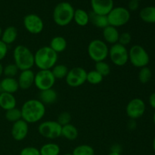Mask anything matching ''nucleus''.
<instances>
[{"mask_svg":"<svg viewBox=\"0 0 155 155\" xmlns=\"http://www.w3.org/2000/svg\"><path fill=\"white\" fill-rule=\"evenodd\" d=\"M22 119L27 124H35L40 121L45 114V105L39 99H29L21 108Z\"/></svg>","mask_w":155,"mask_h":155,"instance_id":"nucleus-1","label":"nucleus"},{"mask_svg":"<svg viewBox=\"0 0 155 155\" xmlns=\"http://www.w3.org/2000/svg\"><path fill=\"white\" fill-rule=\"evenodd\" d=\"M58 54L49 46L39 48L34 54V65L39 70H51L57 64Z\"/></svg>","mask_w":155,"mask_h":155,"instance_id":"nucleus-2","label":"nucleus"},{"mask_svg":"<svg viewBox=\"0 0 155 155\" xmlns=\"http://www.w3.org/2000/svg\"><path fill=\"white\" fill-rule=\"evenodd\" d=\"M13 58L19 71L30 70L34 66V54L25 45H17L13 51Z\"/></svg>","mask_w":155,"mask_h":155,"instance_id":"nucleus-3","label":"nucleus"},{"mask_svg":"<svg viewBox=\"0 0 155 155\" xmlns=\"http://www.w3.org/2000/svg\"><path fill=\"white\" fill-rule=\"evenodd\" d=\"M74 11L75 9L70 2H59L53 10V21L59 27L69 25L74 20Z\"/></svg>","mask_w":155,"mask_h":155,"instance_id":"nucleus-4","label":"nucleus"},{"mask_svg":"<svg viewBox=\"0 0 155 155\" xmlns=\"http://www.w3.org/2000/svg\"><path fill=\"white\" fill-rule=\"evenodd\" d=\"M88 54L93 61H103L108 57L107 44L101 39H93L89 42L87 48Z\"/></svg>","mask_w":155,"mask_h":155,"instance_id":"nucleus-5","label":"nucleus"},{"mask_svg":"<svg viewBox=\"0 0 155 155\" xmlns=\"http://www.w3.org/2000/svg\"><path fill=\"white\" fill-rule=\"evenodd\" d=\"M129 61L137 68L147 67L150 62V56L145 48L140 45H134L129 50Z\"/></svg>","mask_w":155,"mask_h":155,"instance_id":"nucleus-6","label":"nucleus"},{"mask_svg":"<svg viewBox=\"0 0 155 155\" xmlns=\"http://www.w3.org/2000/svg\"><path fill=\"white\" fill-rule=\"evenodd\" d=\"M108 24L116 28L126 25L130 20V12L124 7H114L107 15Z\"/></svg>","mask_w":155,"mask_h":155,"instance_id":"nucleus-7","label":"nucleus"},{"mask_svg":"<svg viewBox=\"0 0 155 155\" xmlns=\"http://www.w3.org/2000/svg\"><path fill=\"white\" fill-rule=\"evenodd\" d=\"M108 57L116 66H124L129 61V51L126 46L117 42L109 48Z\"/></svg>","mask_w":155,"mask_h":155,"instance_id":"nucleus-8","label":"nucleus"},{"mask_svg":"<svg viewBox=\"0 0 155 155\" xmlns=\"http://www.w3.org/2000/svg\"><path fill=\"white\" fill-rule=\"evenodd\" d=\"M62 127L54 120H46L41 123L38 132L42 137L48 139H55L61 136Z\"/></svg>","mask_w":155,"mask_h":155,"instance_id":"nucleus-9","label":"nucleus"},{"mask_svg":"<svg viewBox=\"0 0 155 155\" xmlns=\"http://www.w3.org/2000/svg\"><path fill=\"white\" fill-rule=\"evenodd\" d=\"M56 81L51 70H39L35 74L34 85L39 90H46L53 88Z\"/></svg>","mask_w":155,"mask_h":155,"instance_id":"nucleus-10","label":"nucleus"},{"mask_svg":"<svg viewBox=\"0 0 155 155\" xmlns=\"http://www.w3.org/2000/svg\"><path fill=\"white\" fill-rule=\"evenodd\" d=\"M87 71L81 67H75L69 70L65 80L67 84L73 88L79 87L86 82Z\"/></svg>","mask_w":155,"mask_h":155,"instance_id":"nucleus-11","label":"nucleus"},{"mask_svg":"<svg viewBox=\"0 0 155 155\" xmlns=\"http://www.w3.org/2000/svg\"><path fill=\"white\" fill-rule=\"evenodd\" d=\"M146 110L145 101L139 98L130 100L126 107V113L130 119L137 120L142 117Z\"/></svg>","mask_w":155,"mask_h":155,"instance_id":"nucleus-12","label":"nucleus"},{"mask_svg":"<svg viewBox=\"0 0 155 155\" xmlns=\"http://www.w3.org/2000/svg\"><path fill=\"white\" fill-rule=\"evenodd\" d=\"M23 24L26 30L31 34H39L44 29L43 21L36 14L26 15L23 20Z\"/></svg>","mask_w":155,"mask_h":155,"instance_id":"nucleus-13","label":"nucleus"},{"mask_svg":"<svg viewBox=\"0 0 155 155\" xmlns=\"http://www.w3.org/2000/svg\"><path fill=\"white\" fill-rule=\"evenodd\" d=\"M29 133V125L26 121L21 119L13 123L11 134L15 141L21 142L27 136Z\"/></svg>","mask_w":155,"mask_h":155,"instance_id":"nucleus-14","label":"nucleus"},{"mask_svg":"<svg viewBox=\"0 0 155 155\" xmlns=\"http://www.w3.org/2000/svg\"><path fill=\"white\" fill-rule=\"evenodd\" d=\"M93 13L100 15H107L114 8V0H90Z\"/></svg>","mask_w":155,"mask_h":155,"instance_id":"nucleus-15","label":"nucleus"},{"mask_svg":"<svg viewBox=\"0 0 155 155\" xmlns=\"http://www.w3.org/2000/svg\"><path fill=\"white\" fill-rule=\"evenodd\" d=\"M35 73L30 70L22 71L20 73L18 78V83L20 89L27 90L34 84Z\"/></svg>","mask_w":155,"mask_h":155,"instance_id":"nucleus-16","label":"nucleus"},{"mask_svg":"<svg viewBox=\"0 0 155 155\" xmlns=\"http://www.w3.org/2000/svg\"><path fill=\"white\" fill-rule=\"evenodd\" d=\"M19 89L18 80L13 77H5L0 82L1 92L14 94L18 92Z\"/></svg>","mask_w":155,"mask_h":155,"instance_id":"nucleus-17","label":"nucleus"},{"mask_svg":"<svg viewBox=\"0 0 155 155\" xmlns=\"http://www.w3.org/2000/svg\"><path fill=\"white\" fill-rule=\"evenodd\" d=\"M102 34L104 42L106 43L114 45V44H116L118 42L120 33L116 27L108 25L105 28L103 29Z\"/></svg>","mask_w":155,"mask_h":155,"instance_id":"nucleus-18","label":"nucleus"},{"mask_svg":"<svg viewBox=\"0 0 155 155\" xmlns=\"http://www.w3.org/2000/svg\"><path fill=\"white\" fill-rule=\"evenodd\" d=\"M17 100L13 94L1 92L0 94V107L4 110H8L16 107Z\"/></svg>","mask_w":155,"mask_h":155,"instance_id":"nucleus-19","label":"nucleus"},{"mask_svg":"<svg viewBox=\"0 0 155 155\" xmlns=\"http://www.w3.org/2000/svg\"><path fill=\"white\" fill-rule=\"evenodd\" d=\"M0 38V39L7 45L14 43L18 38V30L15 27L9 26L3 30Z\"/></svg>","mask_w":155,"mask_h":155,"instance_id":"nucleus-20","label":"nucleus"},{"mask_svg":"<svg viewBox=\"0 0 155 155\" xmlns=\"http://www.w3.org/2000/svg\"><path fill=\"white\" fill-rule=\"evenodd\" d=\"M58 99V93L53 88L39 92V100L44 104H52Z\"/></svg>","mask_w":155,"mask_h":155,"instance_id":"nucleus-21","label":"nucleus"},{"mask_svg":"<svg viewBox=\"0 0 155 155\" xmlns=\"http://www.w3.org/2000/svg\"><path fill=\"white\" fill-rule=\"evenodd\" d=\"M67 40L64 37L61 36H56L53 37L50 41L49 47L55 51L57 54L63 52L67 48Z\"/></svg>","mask_w":155,"mask_h":155,"instance_id":"nucleus-22","label":"nucleus"},{"mask_svg":"<svg viewBox=\"0 0 155 155\" xmlns=\"http://www.w3.org/2000/svg\"><path fill=\"white\" fill-rule=\"evenodd\" d=\"M139 17L142 21L148 24H155V6H146L139 12Z\"/></svg>","mask_w":155,"mask_h":155,"instance_id":"nucleus-23","label":"nucleus"},{"mask_svg":"<svg viewBox=\"0 0 155 155\" xmlns=\"http://www.w3.org/2000/svg\"><path fill=\"white\" fill-rule=\"evenodd\" d=\"M80 27H85L89 23V14L82 8H77L74 11V20Z\"/></svg>","mask_w":155,"mask_h":155,"instance_id":"nucleus-24","label":"nucleus"},{"mask_svg":"<svg viewBox=\"0 0 155 155\" xmlns=\"http://www.w3.org/2000/svg\"><path fill=\"white\" fill-rule=\"evenodd\" d=\"M89 21L98 28L104 29L109 25L107 15H100L92 12L89 14Z\"/></svg>","mask_w":155,"mask_h":155,"instance_id":"nucleus-25","label":"nucleus"},{"mask_svg":"<svg viewBox=\"0 0 155 155\" xmlns=\"http://www.w3.org/2000/svg\"><path fill=\"white\" fill-rule=\"evenodd\" d=\"M78 130L73 124H69L63 126L61 129V136L70 141H74L78 137Z\"/></svg>","mask_w":155,"mask_h":155,"instance_id":"nucleus-26","label":"nucleus"},{"mask_svg":"<svg viewBox=\"0 0 155 155\" xmlns=\"http://www.w3.org/2000/svg\"><path fill=\"white\" fill-rule=\"evenodd\" d=\"M60 151L61 148L59 145L53 142L44 144L39 148V152L41 155H59Z\"/></svg>","mask_w":155,"mask_h":155,"instance_id":"nucleus-27","label":"nucleus"},{"mask_svg":"<svg viewBox=\"0 0 155 155\" xmlns=\"http://www.w3.org/2000/svg\"><path fill=\"white\" fill-rule=\"evenodd\" d=\"M51 71L56 80H62L66 77L69 70H68V67L65 66L64 64H60L54 65Z\"/></svg>","mask_w":155,"mask_h":155,"instance_id":"nucleus-28","label":"nucleus"},{"mask_svg":"<svg viewBox=\"0 0 155 155\" xmlns=\"http://www.w3.org/2000/svg\"><path fill=\"white\" fill-rule=\"evenodd\" d=\"M72 155H95V150L89 145H80L73 150Z\"/></svg>","mask_w":155,"mask_h":155,"instance_id":"nucleus-29","label":"nucleus"},{"mask_svg":"<svg viewBox=\"0 0 155 155\" xmlns=\"http://www.w3.org/2000/svg\"><path fill=\"white\" fill-rule=\"evenodd\" d=\"M151 77H152V71L148 67L140 68V71L138 74V78L141 83L142 84L148 83L151 80Z\"/></svg>","mask_w":155,"mask_h":155,"instance_id":"nucleus-30","label":"nucleus"},{"mask_svg":"<svg viewBox=\"0 0 155 155\" xmlns=\"http://www.w3.org/2000/svg\"><path fill=\"white\" fill-rule=\"evenodd\" d=\"M5 117V119L8 121L12 123H15L16 121L19 120H21L22 119V116H21V109L15 107L13 109H11V110H6Z\"/></svg>","mask_w":155,"mask_h":155,"instance_id":"nucleus-31","label":"nucleus"},{"mask_svg":"<svg viewBox=\"0 0 155 155\" xmlns=\"http://www.w3.org/2000/svg\"><path fill=\"white\" fill-rule=\"evenodd\" d=\"M95 71H96L98 74H101L103 77H107L110 73V67L104 61L95 62Z\"/></svg>","mask_w":155,"mask_h":155,"instance_id":"nucleus-32","label":"nucleus"},{"mask_svg":"<svg viewBox=\"0 0 155 155\" xmlns=\"http://www.w3.org/2000/svg\"><path fill=\"white\" fill-rule=\"evenodd\" d=\"M104 77L98 74L96 71L93 70L89 72H87V76H86V82L89 83L92 85H98L103 81Z\"/></svg>","mask_w":155,"mask_h":155,"instance_id":"nucleus-33","label":"nucleus"},{"mask_svg":"<svg viewBox=\"0 0 155 155\" xmlns=\"http://www.w3.org/2000/svg\"><path fill=\"white\" fill-rule=\"evenodd\" d=\"M18 71H19V69L15 64V63L8 64L5 67H4L3 74L5 77H13V78H15V76L18 75Z\"/></svg>","mask_w":155,"mask_h":155,"instance_id":"nucleus-34","label":"nucleus"},{"mask_svg":"<svg viewBox=\"0 0 155 155\" xmlns=\"http://www.w3.org/2000/svg\"><path fill=\"white\" fill-rule=\"evenodd\" d=\"M71 120V115L69 112L64 111L61 112L60 114L58 115L57 119V122L60 124L61 127L63 126L67 125V124H69Z\"/></svg>","mask_w":155,"mask_h":155,"instance_id":"nucleus-35","label":"nucleus"},{"mask_svg":"<svg viewBox=\"0 0 155 155\" xmlns=\"http://www.w3.org/2000/svg\"><path fill=\"white\" fill-rule=\"evenodd\" d=\"M132 40V36L130 33L128 32H124V33L120 34L119 39H118V43H120V45H129V44L131 42Z\"/></svg>","mask_w":155,"mask_h":155,"instance_id":"nucleus-36","label":"nucleus"},{"mask_svg":"<svg viewBox=\"0 0 155 155\" xmlns=\"http://www.w3.org/2000/svg\"><path fill=\"white\" fill-rule=\"evenodd\" d=\"M20 155H41L39 152V149L35 148V147L29 146L25 147L21 149Z\"/></svg>","mask_w":155,"mask_h":155,"instance_id":"nucleus-37","label":"nucleus"},{"mask_svg":"<svg viewBox=\"0 0 155 155\" xmlns=\"http://www.w3.org/2000/svg\"><path fill=\"white\" fill-rule=\"evenodd\" d=\"M8 45L0 39V61L6 57L8 54Z\"/></svg>","mask_w":155,"mask_h":155,"instance_id":"nucleus-38","label":"nucleus"},{"mask_svg":"<svg viewBox=\"0 0 155 155\" xmlns=\"http://www.w3.org/2000/svg\"><path fill=\"white\" fill-rule=\"evenodd\" d=\"M139 7V3L138 1H136V0H130L128 4V10L131 11V12H135V11L137 10Z\"/></svg>","mask_w":155,"mask_h":155,"instance_id":"nucleus-39","label":"nucleus"},{"mask_svg":"<svg viewBox=\"0 0 155 155\" xmlns=\"http://www.w3.org/2000/svg\"><path fill=\"white\" fill-rule=\"evenodd\" d=\"M148 102H149L150 106L155 110V92H153L150 95L149 98H148Z\"/></svg>","mask_w":155,"mask_h":155,"instance_id":"nucleus-40","label":"nucleus"},{"mask_svg":"<svg viewBox=\"0 0 155 155\" xmlns=\"http://www.w3.org/2000/svg\"><path fill=\"white\" fill-rule=\"evenodd\" d=\"M136 126H137V124H136V120L130 119V120L128 122V124H127V127H128V128L131 130H135V129L136 128Z\"/></svg>","mask_w":155,"mask_h":155,"instance_id":"nucleus-41","label":"nucleus"},{"mask_svg":"<svg viewBox=\"0 0 155 155\" xmlns=\"http://www.w3.org/2000/svg\"><path fill=\"white\" fill-rule=\"evenodd\" d=\"M3 69H4V67L2 66V64L0 62V77H2V75L3 74Z\"/></svg>","mask_w":155,"mask_h":155,"instance_id":"nucleus-42","label":"nucleus"},{"mask_svg":"<svg viewBox=\"0 0 155 155\" xmlns=\"http://www.w3.org/2000/svg\"><path fill=\"white\" fill-rule=\"evenodd\" d=\"M107 155H121L120 153H118V152H114V151H110L109 154H107Z\"/></svg>","mask_w":155,"mask_h":155,"instance_id":"nucleus-43","label":"nucleus"},{"mask_svg":"<svg viewBox=\"0 0 155 155\" xmlns=\"http://www.w3.org/2000/svg\"><path fill=\"white\" fill-rule=\"evenodd\" d=\"M152 148H153V150H154V152H155V136L154 137V139H153V142H152Z\"/></svg>","mask_w":155,"mask_h":155,"instance_id":"nucleus-44","label":"nucleus"},{"mask_svg":"<svg viewBox=\"0 0 155 155\" xmlns=\"http://www.w3.org/2000/svg\"><path fill=\"white\" fill-rule=\"evenodd\" d=\"M153 122H154V124L155 126V111L154 113V115H153Z\"/></svg>","mask_w":155,"mask_h":155,"instance_id":"nucleus-45","label":"nucleus"},{"mask_svg":"<svg viewBox=\"0 0 155 155\" xmlns=\"http://www.w3.org/2000/svg\"><path fill=\"white\" fill-rule=\"evenodd\" d=\"M2 33V27H1V26H0V37H1Z\"/></svg>","mask_w":155,"mask_h":155,"instance_id":"nucleus-46","label":"nucleus"},{"mask_svg":"<svg viewBox=\"0 0 155 155\" xmlns=\"http://www.w3.org/2000/svg\"><path fill=\"white\" fill-rule=\"evenodd\" d=\"M63 155H72V154H70V153H67V154H64Z\"/></svg>","mask_w":155,"mask_h":155,"instance_id":"nucleus-47","label":"nucleus"},{"mask_svg":"<svg viewBox=\"0 0 155 155\" xmlns=\"http://www.w3.org/2000/svg\"><path fill=\"white\" fill-rule=\"evenodd\" d=\"M136 1H138V2H139V1H141V0H136Z\"/></svg>","mask_w":155,"mask_h":155,"instance_id":"nucleus-48","label":"nucleus"},{"mask_svg":"<svg viewBox=\"0 0 155 155\" xmlns=\"http://www.w3.org/2000/svg\"><path fill=\"white\" fill-rule=\"evenodd\" d=\"M0 94H1V90H0Z\"/></svg>","mask_w":155,"mask_h":155,"instance_id":"nucleus-49","label":"nucleus"},{"mask_svg":"<svg viewBox=\"0 0 155 155\" xmlns=\"http://www.w3.org/2000/svg\"><path fill=\"white\" fill-rule=\"evenodd\" d=\"M154 45H155V42H154Z\"/></svg>","mask_w":155,"mask_h":155,"instance_id":"nucleus-50","label":"nucleus"}]
</instances>
